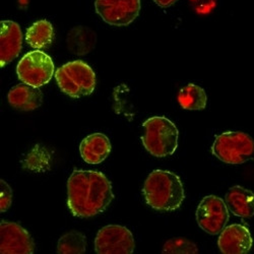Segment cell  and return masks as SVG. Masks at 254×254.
Listing matches in <instances>:
<instances>
[{"instance_id":"obj_19","label":"cell","mask_w":254,"mask_h":254,"mask_svg":"<svg viewBox=\"0 0 254 254\" xmlns=\"http://www.w3.org/2000/svg\"><path fill=\"white\" fill-rule=\"evenodd\" d=\"M87 250V238L78 231H70L58 240L57 252L60 254H81Z\"/></svg>"},{"instance_id":"obj_17","label":"cell","mask_w":254,"mask_h":254,"mask_svg":"<svg viewBox=\"0 0 254 254\" xmlns=\"http://www.w3.org/2000/svg\"><path fill=\"white\" fill-rule=\"evenodd\" d=\"M54 40V29L51 23L41 19L34 23L26 33L27 43L34 49H44L52 44Z\"/></svg>"},{"instance_id":"obj_1","label":"cell","mask_w":254,"mask_h":254,"mask_svg":"<svg viewBox=\"0 0 254 254\" xmlns=\"http://www.w3.org/2000/svg\"><path fill=\"white\" fill-rule=\"evenodd\" d=\"M114 199L112 184L103 173L74 170L67 181V205L77 218H92L108 208Z\"/></svg>"},{"instance_id":"obj_18","label":"cell","mask_w":254,"mask_h":254,"mask_svg":"<svg viewBox=\"0 0 254 254\" xmlns=\"http://www.w3.org/2000/svg\"><path fill=\"white\" fill-rule=\"evenodd\" d=\"M179 105L185 110H203L207 104L205 91L193 83L182 88L177 96Z\"/></svg>"},{"instance_id":"obj_8","label":"cell","mask_w":254,"mask_h":254,"mask_svg":"<svg viewBox=\"0 0 254 254\" xmlns=\"http://www.w3.org/2000/svg\"><path fill=\"white\" fill-rule=\"evenodd\" d=\"M229 221V209L219 196L207 195L202 198L196 209L198 226L209 235H218Z\"/></svg>"},{"instance_id":"obj_12","label":"cell","mask_w":254,"mask_h":254,"mask_svg":"<svg viewBox=\"0 0 254 254\" xmlns=\"http://www.w3.org/2000/svg\"><path fill=\"white\" fill-rule=\"evenodd\" d=\"M23 48V33L19 25L12 20L0 23V66L13 61Z\"/></svg>"},{"instance_id":"obj_7","label":"cell","mask_w":254,"mask_h":254,"mask_svg":"<svg viewBox=\"0 0 254 254\" xmlns=\"http://www.w3.org/2000/svg\"><path fill=\"white\" fill-rule=\"evenodd\" d=\"M134 249L132 233L120 225L102 228L95 239V251L98 254H130Z\"/></svg>"},{"instance_id":"obj_6","label":"cell","mask_w":254,"mask_h":254,"mask_svg":"<svg viewBox=\"0 0 254 254\" xmlns=\"http://www.w3.org/2000/svg\"><path fill=\"white\" fill-rule=\"evenodd\" d=\"M16 74L20 81L40 88L51 80L54 74V63L46 53L40 50L31 51L19 60Z\"/></svg>"},{"instance_id":"obj_11","label":"cell","mask_w":254,"mask_h":254,"mask_svg":"<svg viewBox=\"0 0 254 254\" xmlns=\"http://www.w3.org/2000/svg\"><path fill=\"white\" fill-rule=\"evenodd\" d=\"M253 240L247 227L233 224L220 233L218 245L224 254H245L252 247Z\"/></svg>"},{"instance_id":"obj_10","label":"cell","mask_w":254,"mask_h":254,"mask_svg":"<svg viewBox=\"0 0 254 254\" xmlns=\"http://www.w3.org/2000/svg\"><path fill=\"white\" fill-rule=\"evenodd\" d=\"M35 243L30 233L22 226L7 221L0 223V253L32 254Z\"/></svg>"},{"instance_id":"obj_2","label":"cell","mask_w":254,"mask_h":254,"mask_svg":"<svg viewBox=\"0 0 254 254\" xmlns=\"http://www.w3.org/2000/svg\"><path fill=\"white\" fill-rule=\"evenodd\" d=\"M142 193L147 205L160 211L178 209L185 198L180 177L167 170H154L147 176Z\"/></svg>"},{"instance_id":"obj_13","label":"cell","mask_w":254,"mask_h":254,"mask_svg":"<svg viewBox=\"0 0 254 254\" xmlns=\"http://www.w3.org/2000/svg\"><path fill=\"white\" fill-rule=\"evenodd\" d=\"M110 139L103 133L97 132L83 138L79 145V153L88 164H100L111 153Z\"/></svg>"},{"instance_id":"obj_22","label":"cell","mask_w":254,"mask_h":254,"mask_svg":"<svg viewBox=\"0 0 254 254\" xmlns=\"http://www.w3.org/2000/svg\"><path fill=\"white\" fill-rule=\"evenodd\" d=\"M12 202V190L4 181L0 180V211L5 213Z\"/></svg>"},{"instance_id":"obj_21","label":"cell","mask_w":254,"mask_h":254,"mask_svg":"<svg viewBox=\"0 0 254 254\" xmlns=\"http://www.w3.org/2000/svg\"><path fill=\"white\" fill-rule=\"evenodd\" d=\"M163 253L166 254H195L198 252L197 246L188 239L185 238H174L168 240L163 246Z\"/></svg>"},{"instance_id":"obj_5","label":"cell","mask_w":254,"mask_h":254,"mask_svg":"<svg viewBox=\"0 0 254 254\" xmlns=\"http://www.w3.org/2000/svg\"><path fill=\"white\" fill-rule=\"evenodd\" d=\"M211 153L226 164H243L254 160V140L245 132L227 131L216 136Z\"/></svg>"},{"instance_id":"obj_15","label":"cell","mask_w":254,"mask_h":254,"mask_svg":"<svg viewBox=\"0 0 254 254\" xmlns=\"http://www.w3.org/2000/svg\"><path fill=\"white\" fill-rule=\"evenodd\" d=\"M225 202L229 211L240 218L254 216V192L242 186H233L226 194Z\"/></svg>"},{"instance_id":"obj_4","label":"cell","mask_w":254,"mask_h":254,"mask_svg":"<svg viewBox=\"0 0 254 254\" xmlns=\"http://www.w3.org/2000/svg\"><path fill=\"white\" fill-rule=\"evenodd\" d=\"M59 89L73 99L93 94L96 88V74L92 67L81 60L66 63L55 72Z\"/></svg>"},{"instance_id":"obj_23","label":"cell","mask_w":254,"mask_h":254,"mask_svg":"<svg viewBox=\"0 0 254 254\" xmlns=\"http://www.w3.org/2000/svg\"><path fill=\"white\" fill-rule=\"evenodd\" d=\"M153 1L159 5L160 7H163V8H166V7H169L173 5L174 3H176L178 0H153Z\"/></svg>"},{"instance_id":"obj_3","label":"cell","mask_w":254,"mask_h":254,"mask_svg":"<svg viewBox=\"0 0 254 254\" xmlns=\"http://www.w3.org/2000/svg\"><path fill=\"white\" fill-rule=\"evenodd\" d=\"M141 141L144 149L157 158L171 156L178 146V129L176 125L166 117L155 116L142 124Z\"/></svg>"},{"instance_id":"obj_9","label":"cell","mask_w":254,"mask_h":254,"mask_svg":"<svg viewBox=\"0 0 254 254\" xmlns=\"http://www.w3.org/2000/svg\"><path fill=\"white\" fill-rule=\"evenodd\" d=\"M140 0H96L95 8L105 23L111 26H128L140 12Z\"/></svg>"},{"instance_id":"obj_14","label":"cell","mask_w":254,"mask_h":254,"mask_svg":"<svg viewBox=\"0 0 254 254\" xmlns=\"http://www.w3.org/2000/svg\"><path fill=\"white\" fill-rule=\"evenodd\" d=\"M8 103L12 108L18 111H34L38 109L43 102V94L39 90L27 83L17 84L7 95Z\"/></svg>"},{"instance_id":"obj_20","label":"cell","mask_w":254,"mask_h":254,"mask_svg":"<svg viewBox=\"0 0 254 254\" xmlns=\"http://www.w3.org/2000/svg\"><path fill=\"white\" fill-rule=\"evenodd\" d=\"M50 156L45 147L36 145L24 161V167L37 172L44 171L49 167Z\"/></svg>"},{"instance_id":"obj_16","label":"cell","mask_w":254,"mask_h":254,"mask_svg":"<svg viewBox=\"0 0 254 254\" xmlns=\"http://www.w3.org/2000/svg\"><path fill=\"white\" fill-rule=\"evenodd\" d=\"M97 42V34L89 27L77 26L72 28L66 38L68 50L77 56L89 54L94 50Z\"/></svg>"}]
</instances>
